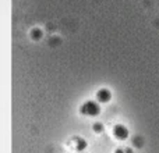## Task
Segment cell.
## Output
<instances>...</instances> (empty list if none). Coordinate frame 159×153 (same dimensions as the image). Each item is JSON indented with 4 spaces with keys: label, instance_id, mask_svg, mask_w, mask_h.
<instances>
[{
    "label": "cell",
    "instance_id": "1",
    "mask_svg": "<svg viewBox=\"0 0 159 153\" xmlns=\"http://www.w3.org/2000/svg\"><path fill=\"white\" fill-rule=\"evenodd\" d=\"M101 111V107L98 106V103L95 102H85L84 106L81 107V113L85 116H98Z\"/></svg>",
    "mask_w": 159,
    "mask_h": 153
},
{
    "label": "cell",
    "instance_id": "3",
    "mask_svg": "<svg viewBox=\"0 0 159 153\" xmlns=\"http://www.w3.org/2000/svg\"><path fill=\"white\" fill-rule=\"evenodd\" d=\"M96 98H98V100L101 102V103L109 102L110 100V92L107 89H101V90H98V93H96Z\"/></svg>",
    "mask_w": 159,
    "mask_h": 153
},
{
    "label": "cell",
    "instance_id": "2",
    "mask_svg": "<svg viewBox=\"0 0 159 153\" xmlns=\"http://www.w3.org/2000/svg\"><path fill=\"white\" fill-rule=\"evenodd\" d=\"M113 134H115V137L117 138V139H126L127 137H129V131H127V128L124 125H116L115 129H113Z\"/></svg>",
    "mask_w": 159,
    "mask_h": 153
},
{
    "label": "cell",
    "instance_id": "8",
    "mask_svg": "<svg viewBox=\"0 0 159 153\" xmlns=\"http://www.w3.org/2000/svg\"><path fill=\"white\" fill-rule=\"evenodd\" d=\"M124 151H126V153H131V151H130V149H124Z\"/></svg>",
    "mask_w": 159,
    "mask_h": 153
},
{
    "label": "cell",
    "instance_id": "5",
    "mask_svg": "<svg viewBox=\"0 0 159 153\" xmlns=\"http://www.w3.org/2000/svg\"><path fill=\"white\" fill-rule=\"evenodd\" d=\"M87 146V143H85V141H82L81 138H78L77 141V151H82V149Z\"/></svg>",
    "mask_w": 159,
    "mask_h": 153
},
{
    "label": "cell",
    "instance_id": "6",
    "mask_svg": "<svg viewBox=\"0 0 159 153\" xmlns=\"http://www.w3.org/2000/svg\"><path fill=\"white\" fill-rule=\"evenodd\" d=\"M93 131H95V132H102V131H103V125H102L101 123L93 124Z\"/></svg>",
    "mask_w": 159,
    "mask_h": 153
},
{
    "label": "cell",
    "instance_id": "7",
    "mask_svg": "<svg viewBox=\"0 0 159 153\" xmlns=\"http://www.w3.org/2000/svg\"><path fill=\"white\" fill-rule=\"evenodd\" d=\"M116 153H126V151H123V149H117Z\"/></svg>",
    "mask_w": 159,
    "mask_h": 153
},
{
    "label": "cell",
    "instance_id": "4",
    "mask_svg": "<svg viewBox=\"0 0 159 153\" xmlns=\"http://www.w3.org/2000/svg\"><path fill=\"white\" fill-rule=\"evenodd\" d=\"M31 35H32V38L35 39V41H39V39H41V36H42V31L41 29H34Z\"/></svg>",
    "mask_w": 159,
    "mask_h": 153
}]
</instances>
